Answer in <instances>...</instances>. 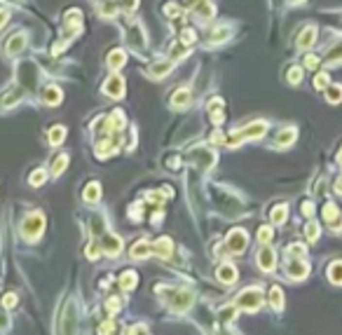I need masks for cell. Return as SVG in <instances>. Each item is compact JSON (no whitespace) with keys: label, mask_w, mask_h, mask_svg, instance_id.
<instances>
[{"label":"cell","mask_w":342,"mask_h":335,"mask_svg":"<svg viewBox=\"0 0 342 335\" xmlns=\"http://www.w3.org/2000/svg\"><path fill=\"white\" fill-rule=\"evenodd\" d=\"M192 300H195V291H192V288L181 286V288L167 291V302H169L171 309H176V312H185V309H190Z\"/></svg>","instance_id":"cell-1"},{"label":"cell","mask_w":342,"mask_h":335,"mask_svg":"<svg viewBox=\"0 0 342 335\" xmlns=\"http://www.w3.org/2000/svg\"><path fill=\"white\" fill-rule=\"evenodd\" d=\"M263 305V291L260 288H244L241 293L237 295V307L246 309V312H256V309Z\"/></svg>","instance_id":"cell-2"},{"label":"cell","mask_w":342,"mask_h":335,"mask_svg":"<svg viewBox=\"0 0 342 335\" xmlns=\"http://www.w3.org/2000/svg\"><path fill=\"white\" fill-rule=\"evenodd\" d=\"M42 228H45V218H42V214H28L26 220L21 223V234L26 237L28 241H35L42 234Z\"/></svg>","instance_id":"cell-3"},{"label":"cell","mask_w":342,"mask_h":335,"mask_svg":"<svg viewBox=\"0 0 342 335\" xmlns=\"http://www.w3.org/2000/svg\"><path fill=\"white\" fill-rule=\"evenodd\" d=\"M246 246H249V234L241 228H235L227 234V239H225V249H227L230 253H244Z\"/></svg>","instance_id":"cell-4"},{"label":"cell","mask_w":342,"mask_h":335,"mask_svg":"<svg viewBox=\"0 0 342 335\" xmlns=\"http://www.w3.org/2000/svg\"><path fill=\"white\" fill-rule=\"evenodd\" d=\"M188 157H190V160L195 162V164H197V167H199V169H202V171H209L211 167L216 164V155L211 152L209 148H204V146L192 148Z\"/></svg>","instance_id":"cell-5"},{"label":"cell","mask_w":342,"mask_h":335,"mask_svg":"<svg viewBox=\"0 0 342 335\" xmlns=\"http://www.w3.org/2000/svg\"><path fill=\"white\" fill-rule=\"evenodd\" d=\"M75 321H78V314H75V302L70 300L66 302V307H64V314H61V319H59V331L61 333H70V331H75Z\"/></svg>","instance_id":"cell-6"},{"label":"cell","mask_w":342,"mask_h":335,"mask_svg":"<svg viewBox=\"0 0 342 335\" xmlns=\"http://www.w3.org/2000/svg\"><path fill=\"white\" fill-rule=\"evenodd\" d=\"M307 263H305L303 258H293L291 255L289 263H286V274H289L291 279H305L307 277Z\"/></svg>","instance_id":"cell-7"},{"label":"cell","mask_w":342,"mask_h":335,"mask_svg":"<svg viewBox=\"0 0 342 335\" xmlns=\"http://www.w3.org/2000/svg\"><path fill=\"white\" fill-rule=\"evenodd\" d=\"M101 249H103L108 255H118L122 251V239L118 234H110V232H103L101 234Z\"/></svg>","instance_id":"cell-8"},{"label":"cell","mask_w":342,"mask_h":335,"mask_svg":"<svg viewBox=\"0 0 342 335\" xmlns=\"http://www.w3.org/2000/svg\"><path fill=\"white\" fill-rule=\"evenodd\" d=\"M103 92L108 96H113V99H122V96H124V80H122L120 75H110L108 82H105Z\"/></svg>","instance_id":"cell-9"},{"label":"cell","mask_w":342,"mask_h":335,"mask_svg":"<svg viewBox=\"0 0 342 335\" xmlns=\"http://www.w3.org/2000/svg\"><path fill=\"white\" fill-rule=\"evenodd\" d=\"M274 263H276L274 251L265 244L263 249L258 251V265H260V269H265V272H272V269H274Z\"/></svg>","instance_id":"cell-10"},{"label":"cell","mask_w":342,"mask_h":335,"mask_svg":"<svg viewBox=\"0 0 342 335\" xmlns=\"http://www.w3.org/2000/svg\"><path fill=\"white\" fill-rule=\"evenodd\" d=\"M127 38H129L134 50H143L145 47V33H143V26H141V24H132L129 31H127Z\"/></svg>","instance_id":"cell-11"},{"label":"cell","mask_w":342,"mask_h":335,"mask_svg":"<svg viewBox=\"0 0 342 335\" xmlns=\"http://www.w3.org/2000/svg\"><path fill=\"white\" fill-rule=\"evenodd\" d=\"M153 253L159 255V258H171V253H173V244H171L169 237H159V239L153 244Z\"/></svg>","instance_id":"cell-12"},{"label":"cell","mask_w":342,"mask_h":335,"mask_svg":"<svg viewBox=\"0 0 342 335\" xmlns=\"http://www.w3.org/2000/svg\"><path fill=\"white\" fill-rule=\"evenodd\" d=\"M24 47H26V33H14L12 38L7 40V54L10 56H17Z\"/></svg>","instance_id":"cell-13"},{"label":"cell","mask_w":342,"mask_h":335,"mask_svg":"<svg viewBox=\"0 0 342 335\" xmlns=\"http://www.w3.org/2000/svg\"><path fill=\"white\" fill-rule=\"evenodd\" d=\"M206 110H209L213 124H223V120H225L223 117V99H213V101H209Z\"/></svg>","instance_id":"cell-14"},{"label":"cell","mask_w":342,"mask_h":335,"mask_svg":"<svg viewBox=\"0 0 342 335\" xmlns=\"http://www.w3.org/2000/svg\"><path fill=\"white\" fill-rule=\"evenodd\" d=\"M314 42H316V28L314 26L303 28V33L298 35V47H300V50H307V47H312Z\"/></svg>","instance_id":"cell-15"},{"label":"cell","mask_w":342,"mask_h":335,"mask_svg":"<svg viewBox=\"0 0 342 335\" xmlns=\"http://www.w3.org/2000/svg\"><path fill=\"white\" fill-rule=\"evenodd\" d=\"M42 101H45L47 106H59V103H61V89L54 87V84H50V87L42 92Z\"/></svg>","instance_id":"cell-16"},{"label":"cell","mask_w":342,"mask_h":335,"mask_svg":"<svg viewBox=\"0 0 342 335\" xmlns=\"http://www.w3.org/2000/svg\"><path fill=\"white\" fill-rule=\"evenodd\" d=\"M218 279H221L223 284H235L237 282V269H235V265H227V263L221 265V268H218Z\"/></svg>","instance_id":"cell-17"},{"label":"cell","mask_w":342,"mask_h":335,"mask_svg":"<svg viewBox=\"0 0 342 335\" xmlns=\"http://www.w3.org/2000/svg\"><path fill=\"white\" fill-rule=\"evenodd\" d=\"M171 66H173V61H159V64H155V66L148 68V73H150V78H155V80H159V78H164L167 73L171 70Z\"/></svg>","instance_id":"cell-18"},{"label":"cell","mask_w":342,"mask_h":335,"mask_svg":"<svg viewBox=\"0 0 342 335\" xmlns=\"http://www.w3.org/2000/svg\"><path fill=\"white\" fill-rule=\"evenodd\" d=\"M153 253V244H148V241H136L132 249V258L134 260H141V258H148V255Z\"/></svg>","instance_id":"cell-19"},{"label":"cell","mask_w":342,"mask_h":335,"mask_svg":"<svg viewBox=\"0 0 342 335\" xmlns=\"http://www.w3.org/2000/svg\"><path fill=\"white\" fill-rule=\"evenodd\" d=\"M192 12L197 14L199 19H206V21H209L211 17H213V5H211L209 0H199L197 5L192 7Z\"/></svg>","instance_id":"cell-20"},{"label":"cell","mask_w":342,"mask_h":335,"mask_svg":"<svg viewBox=\"0 0 342 335\" xmlns=\"http://www.w3.org/2000/svg\"><path fill=\"white\" fill-rule=\"evenodd\" d=\"M124 61H127V54H124V50H113V52L108 54V66L113 68V70L122 68V66H124Z\"/></svg>","instance_id":"cell-21"},{"label":"cell","mask_w":342,"mask_h":335,"mask_svg":"<svg viewBox=\"0 0 342 335\" xmlns=\"http://www.w3.org/2000/svg\"><path fill=\"white\" fill-rule=\"evenodd\" d=\"M192 103V96H190V92L188 89H178L176 94H173V99H171V106L173 108H185Z\"/></svg>","instance_id":"cell-22"},{"label":"cell","mask_w":342,"mask_h":335,"mask_svg":"<svg viewBox=\"0 0 342 335\" xmlns=\"http://www.w3.org/2000/svg\"><path fill=\"white\" fill-rule=\"evenodd\" d=\"M136 284H138V274H136V272H124V274L120 277V286H122L124 291H134Z\"/></svg>","instance_id":"cell-23"},{"label":"cell","mask_w":342,"mask_h":335,"mask_svg":"<svg viewBox=\"0 0 342 335\" xmlns=\"http://www.w3.org/2000/svg\"><path fill=\"white\" fill-rule=\"evenodd\" d=\"M101 197V185L99 183H89L87 188H85V201L87 204H96Z\"/></svg>","instance_id":"cell-24"},{"label":"cell","mask_w":342,"mask_h":335,"mask_svg":"<svg viewBox=\"0 0 342 335\" xmlns=\"http://www.w3.org/2000/svg\"><path fill=\"white\" fill-rule=\"evenodd\" d=\"M21 99V89H17V87H12L7 94L2 96V101H0V108H10V106H14L17 101Z\"/></svg>","instance_id":"cell-25"},{"label":"cell","mask_w":342,"mask_h":335,"mask_svg":"<svg viewBox=\"0 0 342 335\" xmlns=\"http://www.w3.org/2000/svg\"><path fill=\"white\" fill-rule=\"evenodd\" d=\"M328 279L333 284L342 286V260H335V263L328 268Z\"/></svg>","instance_id":"cell-26"},{"label":"cell","mask_w":342,"mask_h":335,"mask_svg":"<svg viewBox=\"0 0 342 335\" xmlns=\"http://www.w3.org/2000/svg\"><path fill=\"white\" fill-rule=\"evenodd\" d=\"M324 92H326V99L330 103H340L342 101V84H328Z\"/></svg>","instance_id":"cell-27"},{"label":"cell","mask_w":342,"mask_h":335,"mask_svg":"<svg viewBox=\"0 0 342 335\" xmlns=\"http://www.w3.org/2000/svg\"><path fill=\"white\" fill-rule=\"evenodd\" d=\"M286 216H289V206H286V204H279V206L272 209V223H274V225H281V223L286 220Z\"/></svg>","instance_id":"cell-28"},{"label":"cell","mask_w":342,"mask_h":335,"mask_svg":"<svg viewBox=\"0 0 342 335\" xmlns=\"http://www.w3.org/2000/svg\"><path fill=\"white\" fill-rule=\"evenodd\" d=\"M237 305H230V307H223L221 312H218V321L221 323H230L235 317H237Z\"/></svg>","instance_id":"cell-29"},{"label":"cell","mask_w":342,"mask_h":335,"mask_svg":"<svg viewBox=\"0 0 342 335\" xmlns=\"http://www.w3.org/2000/svg\"><path fill=\"white\" fill-rule=\"evenodd\" d=\"M270 305H272L274 309L284 307V293H281L279 286H272V291H270Z\"/></svg>","instance_id":"cell-30"},{"label":"cell","mask_w":342,"mask_h":335,"mask_svg":"<svg viewBox=\"0 0 342 335\" xmlns=\"http://www.w3.org/2000/svg\"><path fill=\"white\" fill-rule=\"evenodd\" d=\"M295 141V129H284V132H279V136H276V146H291Z\"/></svg>","instance_id":"cell-31"},{"label":"cell","mask_w":342,"mask_h":335,"mask_svg":"<svg viewBox=\"0 0 342 335\" xmlns=\"http://www.w3.org/2000/svg\"><path fill=\"white\" fill-rule=\"evenodd\" d=\"M66 167H68V155L64 152V155H59V157L52 162V176H59Z\"/></svg>","instance_id":"cell-32"},{"label":"cell","mask_w":342,"mask_h":335,"mask_svg":"<svg viewBox=\"0 0 342 335\" xmlns=\"http://www.w3.org/2000/svg\"><path fill=\"white\" fill-rule=\"evenodd\" d=\"M64 136H66V129H64V127H54V129H50V143H52V146H59V143L64 141Z\"/></svg>","instance_id":"cell-33"},{"label":"cell","mask_w":342,"mask_h":335,"mask_svg":"<svg viewBox=\"0 0 342 335\" xmlns=\"http://www.w3.org/2000/svg\"><path fill=\"white\" fill-rule=\"evenodd\" d=\"M326 61H328V64H338V61H342V42H338V45L326 54Z\"/></svg>","instance_id":"cell-34"},{"label":"cell","mask_w":342,"mask_h":335,"mask_svg":"<svg viewBox=\"0 0 342 335\" xmlns=\"http://www.w3.org/2000/svg\"><path fill=\"white\" fill-rule=\"evenodd\" d=\"M188 54V47H185V42L181 40L178 45H173V50H171V54H169V59L171 61H178L181 56H185Z\"/></svg>","instance_id":"cell-35"},{"label":"cell","mask_w":342,"mask_h":335,"mask_svg":"<svg viewBox=\"0 0 342 335\" xmlns=\"http://www.w3.org/2000/svg\"><path fill=\"white\" fill-rule=\"evenodd\" d=\"M230 33H232V31H230V28H216V31H213V35H211V42H223V40H227V38H230Z\"/></svg>","instance_id":"cell-36"},{"label":"cell","mask_w":342,"mask_h":335,"mask_svg":"<svg viewBox=\"0 0 342 335\" xmlns=\"http://www.w3.org/2000/svg\"><path fill=\"white\" fill-rule=\"evenodd\" d=\"M103 230H105V220H103V216H94L92 218V232L94 234H103Z\"/></svg>","instance_id":"cell-37"},{"label":"cell","mask_w":342,"mask_h":335,"mask_svg":"<svg viewBox=\"0 0 342 335\" xmlns=\"http://www.w3.org/2000/svg\"><path fill=\"white\" fill-rule=\"evenodd\" d=\"M272 237H274L272 228H267V225H265V228L258 230V241H260V244H270V241H272Z\"/></svg>","instance_id":"cell-38"},{"label":"cell","mask_w":342,"mask_h":335,"mask_svg":"<svg viewBox=\"0 0 342 335\" xmlns=\"http://www.w3.org/2000/svg\"><path fill=\"white\" fill-rule=\"evenodd\" d=\"M328 84H330L328 73H316V78H314V87H316V89H326Z\"/></svg>","instance_id":"cell-39"},{"label":"cell","mask_w":342,"mask_h":335,"mask_svg":"<svg viewBox=\"0 0 342 335\" xmlns=\"http://www.w3.org/2000/svg\"><path fill=\"white\" fill-rule=\"evenodd\" d=\"M101 14H103V17H115V14H118V2H113V0H110V2H103V5H101Z\"/></svg>","instance_id":"cell-40"},{"label":"cell","mask_w":342,"mask_h":335,"mask_svg":"<svg viewBox=\"0 0 342 335\" xmlns=\"http://www.w3.org/2000/svg\"><path fill=\"white\" fill-rule=\"evenodd\" d=\"M300 80H303V68H298V66L289 68V82L291 84H298Z\"/></svg>","instance_id":"cell-41"},{"label":"cell","mask_w":342,"mask_h":335,"mask_svg":"<svg viewBox=\"0 0 342 335\" xmlns=\"http://www.w3.org/2000/svg\"><path fill=\"white\" fill-rule=\"evenodd\" d=\"M183 10H185V7H178V5L169 2V5L164 7V14H167V17H171V19H176V17H181V14H183Z\"/></svg>","instance_id":"cell-42"},{"label":"cell","mask_w":342,"mask_h":335,"mask_svg":"<svg viewBox=\"0 0 342 335\" xmlns=\"http://www.w3.org/2000/svg\"><path fill=\"white\" fill-rule=\"evenodd\" d=\"M66 24H75V26H80V24H82V12H80V10H70V12L66 14Z\"/></svg>","instance_id":"cell-43"},{"label":"cell","mask_w":342,"mask_h":335,"mask_svg":"<svg viewBox=\"0 0 342 335\" xmlns=\"http://www.w3.org/2000/svg\"><path fill=\"white\" fill-rule=\"evenodd\" d=\"M305 253H307V249H305L303 244H291L289 255H293V258H305Z\"/></svg>","instance_id":"cell-44"},{"label":"cell","mask_w":342,"mask_h":335,"mask_svg":"<svg viewBox=\"0 0 342 335\" xmlns=\"http://www.w3.org/2000/svg\"><path fill=\"white\" fill-rule=\"evenodd\" d=\"M305 234H307L309 241H316L319 239V225H316V223H309V225L305 228Z\"/></svg>","instance_id":"cell-45"},{"label":"cell","mask_w":342,"mask_h":335,"mask_svg":"<svg viewBox=\"0 0 342 335\" xmlns=\"http://www.w3.org/2000/svg\"><path fill=\"white\" fill-rule=\"evenodd\" d=\"M319 64H321V59L314 56V54H307V56H305V68L314 70V68H319Z\"/></svg>","instance_id":"cell-46"},{"label":"cell","mask_w":342,"mask_h":335,"mask_svg":"<svg viewBox=\"0 0 342 335\" xmlns=\"http://www.w3.org/2000/svg\"><path fill=\"white\" fill-rule=\"evenodd\" d=\"M45 183V171L42 169H35L33 176H31V185H42Z\"/></svg>","instance_id":"cell-47"},{"label":"cell","mask_w":342,"mask_h":335,"mask_svg":"<svg viewBox=\"0 0 342 335\" xmlns=\"http://www.w3.org/2000/svg\"><path fill=\"white\" fill-rule=\"evenodd\" d=\"M136 5H138V0H122V2H120V7H122L127 14L136 12Z\"/></svg>","instance_id":"cell-48"},{"label":"cell","mask_w":342,"mask_h":335,"mask_svg":"<svg viewBox=\"0 0 342 335\" xmlns=\"http://www.w3.org/2000/svg\"><path fill=\"white\" fill-rule=\"evenodd\" d=\"M195 38H197V35H195V31H192V28H185L183 33H181V40H183L185 45H192Z\"/></svg>","instance_id":"cell-49"},{"label":"cell","mask_w":342,"mask_h":335,"mask_svg":"<svg viewBox=\"0 0 342 335\" xmlns=\"http://www.w3.org/2000/svg\"><path fill=\"white\" fill-rule=\"evenodd\" d=\"M14 305H17V295L14 293H7L5 298H2V307L5 309H12Z\"/></svg>","instance_id":"cell-50"},{"label":"cell","mask_w":342,"mask_h":335,"mask_svg":"<svg viewBox=\"0 0 342 335\" xmlns=\"http://www.w3.org/2000/svg\"><path fill=\"white\" fill-rule=\"evenodd\" d=\"M105 309H108L110 314H115V312L120 309V300H118V298H110V300L105 302Z\"/></svg>","instance_id":"cell-51"},{"label":"cell","mask_w":342,"mask_h":335,"mask_svg":"<svg viewBox=\"0 0 342 335\" xmlns=\"http://www.w3.org/2000/svg\"><path fill=\"white\" fill-rule=\"evenodd\" d=\"M87 258H89V260H96V258H99V246H96V244H89V246H87Z\"/></svg>","instance_id":"cell-52"},{"label":"cell","mask_w":342,"mask_h":335,"mask_svg":"<svg viewBox=\"0 0 342 335\" xmlns=\"http://www.w3.org/2000/svg\"><path fill=\"white\" fill-rule=\"evenodd\" d=\"M303 214L307 216V218L314 214V204H312V201H303Z\"/></svg>","instance_id":"cell-53"},{"label":"cell","mask_w":342,"mask_h":335,"mask_svg":"<svg viewBox=\"0 0 342 335\" xmlns=\"http://www.w3.org/2000/svg\"><path fill=\"white\" fill-rule=\"evenodd\" d=\"M115 331V326H113V321H105L103 326H99V333H113Z\"/></svg>","instance_id":"cell-54"},{"label":"cell","mask_w":342,"mask_h":335,"mask_svg":"<svg viewBox=\"0 0 342 335\" xmlns=\"http://www.w3.org/2000/svg\"><path fill=\"white\" fill-rule=\"evenodd\" d=\"M7 19H10V12H7V10H0V28L5 26V21H7Z\"/></svg>","instance_id":"cell-55"},{"label":"cell","mask_w":342,"mask_h":335,"mask_svg":"<svg viewBox=\"0 0 342 335\" xmlns=\"http://www.w3.org/2000/svg\"><path fill=\"white\" fill-rule=\"evenodd\" d=\"M211 141H213V143H225V136L221 134V132H216V134H213V138H211Z\"/></svg>","instance_id":"cell-56"},{"label":"cell","mask_w":342,"mask_h":335,"mask_svg":"<svg viewBox=\"0 0 342 335\" xmlns=\"http://www.w3.org/2000/svg\"><path fill=\"white\" fill-rule=\"evenodd\" d=\"M0 326H2V328H7V326H10V321H7V317H5L2 312H0Z\"/></svg>","instance_id":"cell-57"},{"label":"cell","mask_w":342,"mask_h":335,"mask_svg":"<svg viewBox=\"0 0 342 335\" xmlns=\"http://www.w3.org/2000/svg\"><path fill=\"white\" fill-rule=\"evenodd\" d=\"M335 192H340V195H342V176L338 178V183H335Z\"/></svg>","instance_id":"cell-58"},{"label":"cell","mask_w":342,"mask_h":335,"mask_svg":"<svg viewBox=\"0 0 342 335\" xmlns=\"http://www.w3.org/2000/svg\"><path fill=\"white\" fill-rule=\"evenodd\" d=\"M291 5H295V2H303V0H289Z\"/></svg>","instance_id":"cell-59"},{"label":"cell","mask_w":342,"mask_h":335,"mask_svg":"<svg viewBox=\"0 0 342 335\" xmlns=\"http://www.w3.org/2000/svg\"><path fill=\"white\" fill-rule=\"evenodd\" d=\"M340 162H342V150H340Z\"/></svg>","instance_id":"cell-60"}]
</instances>
